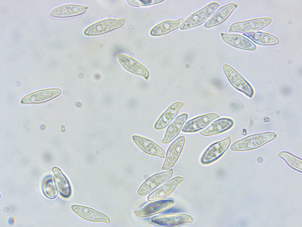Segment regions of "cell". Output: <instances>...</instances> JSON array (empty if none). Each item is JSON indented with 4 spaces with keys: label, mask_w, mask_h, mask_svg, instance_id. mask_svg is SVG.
Here are the masks:
<instances>
[{
    "label": "cell",
    "mask_w": 302,
    "mask_h": 227,
    "mask_svg": "<svg viewBox=\"0 0 302 227\" xmlns=\"http://www.w3.org/2000/svg\"><path fill=\"white\" fill-rule=\"evenodd\" d=\"M216 113L205 114L194 118L187 121L182 129L185 133H191L199 131L206 127L211 123L219 118Z\"/></svg>",
    "instance_id": "13"
},
{
    "label": "cell",
    "mask_w": 302,
    "mask_h": 227,
    "mask_svg": "<svg viewBox=\"0 0 302 227\" xmlns=\"http://www.w3.org/2000/svg\"><path fill=\"white\" fill-rule=\"evenodd\" d=\"M237 7L238 4L234 2L221 7L206 22L204 25V27L209 28L221 24L229 17Z\"/></svg>",
    "instance_id": "16"
},
{
    "label": "cell",
    "mask_w": 302,
    "mask_h": 227,
    "mask_svg": "<svg viewBox=\"0 0 302 227\" xmlns=\"http://www.w3.org/2000/svg\"><path fill=\"white\" fill-rule=\"evenodd\" d=\"M221 6L216 1L211 2L187 17L182 22L180 29L185 30L198 26L205 22Z\"/></svg>",
    "instance_id": "2"
},
{
    "label": "cell",
    "mask_w": 302,
    "mask_h": 227,
    "mask_svg": "<svg viewBox=\"0 0 302 227\" xmlns=\"http://www.w3.org/2000/svg\"><path fill=\"white\" fill-rule=\"evenodd\" d=\"M234 125V122L231 118H221L214 121L207 128L201 131L200 133L205 136L217 134L228 130Z\"/></svg>",
    "instance_id": "20"
},
{
    "label": "cell",
    "mask_w": 302,
    "mask_h": 227,
    "mask_svg": "<svg viewBox=\"0 0 302 227\" xmlns=\"http://www.w3.org/2000/svg\"><path fill=\"white\" fill-rule=\"evenodd\" d=\"M185 104L176 102L170 105L162 114L155 122L154 128L156 130L163 129L167 127L175 118L180 109Z\"/></svg>",
    "instance_id": "18"
},
{
    "label": "cell",
    "mask_w": 302,
    "mask_h": 227,
    "mask_svg": "<svg viewBox=\"0 0 302 227\" xmlns=\"http://www.w3.org/2000/svg\"><path fill=\"white\" fill-rule=\"evenodd\" d=\"M277 136L275 133L271 132L253 134L235 141L231 145L230 149L235 151L255 149L275 139Z\"/></svg>",
    "instance_id": "1"
},
{
    "label": "cell",
    "mask_w": 302,
    "mask_h": 227,
    "mask_svg": "<svg viewBox=\"0 0 302 227\" xmlns=\"http://www.w3.org/2000/svg\"><path fill=\"white\" fill-rule=\"evenodd\" d=\"M272 21V19L270 17H263L238 22L232 24L229 31L243 33L255 32L264 28Z\"/></svg>",
    "instance_id": "4"
},
{
    "label": "cell",
    "mask_w": 302,
    "mask_h": 227,
    "mask_svg": "<svg viewBox=\"0 0 302 227\" xmlns=\"http://www.w3.org/2000/svg\"><path fill=\"white\" fill-rule=\"evenodd\" d=\"M183 180L180 176H175L168 180L151 193L147 197V200L152 201L167 197L173 193Z\"/></svg>",
    "instance_id": "15"
},
{
    "label": "cell",
    "mask_w": 302,
    "mask_h": 227,
    "mask_svg": "<svg viewBox=\"0 0 302 227\" xmlns=\"http://www.w3.org/2000/svg\"><path fill=\"white\" fill-rule=\"evenodd\" d=\"M186 142L184 136H180L175 139L168 147L165 154V159L161 169H171L178 160L183 150Z\"/></svg>",
    "instance_id": "9"
},
{
    "label": "cell",
    "mask_w": 302,
    "mask_h": 227,
    "mask_svg": "<svg viewBox=\"0 0 302 227\" xmlns=\"http://www.w3.org/2000/svg\"><path fill=\"white\" fill-rule=\"evenodd\" d=\"M153 223L165 227H175L193 222L192 217L185 213L167 214L152 217L150 219Z\"/></svg>",
    "instance_id": "7"
},
{
    "label": "cell",
    "mask_w": 302,
    "mask_h": 227,
    "mask_svg": "<svg viewBox=\"0 0 302 227\" xmlns=\"http://www.w3.org/2000/svg\"><path fill=\"white\" fill-rule=\"evenodd\" d=\"M125 22V18H109L94 23L84 30V34L87 36H95L103 35L122 27Z\"/></svg>",
    "instance_id": "3"
},
{
    "label": "cell",
    "mask_w": 302,
    "mask_h": 227,
    "mask_svg": "<svg viewBox=\"0 0 302 227\" xmlns=\"http://www.w3.org/2000/svg\"><path fill=\"white\" fill-rule=\"evenodd\" d=\"M188 117V115L186 113L178 116L168 127L161 142L168 144L175 138L180 132Z\"/></svg>",
    "instance_id": "21"
},
{
    "label": "cell",
    "mask_w": 302,
    "mask_h": 227,
    "mask_svg": "<svg viewBox=\"0 0 302 227\" xmlns=\"http://www.w3.org/2000/svg\"><path fill=\"white\" fill-rule=\"evenodd\" d=\"M71 209L77 215L85 220L94 222L109 223L110 218L106 215L92 208L73 204L71 205Z\"/></svg>",
    "instance_id": "10"
},
{
    "label": "cell",
    "mask_w": 302,
    "mask_h": 227,
    "mask_svg": "<svg viewBox=\"0 0 302 227\" xmlns=\"http://www.w3.org/2000/svg\"><path fill=\"white\" fill-rule=\"evenodd\" d=\"M61 90L52 88L41 90L32 92L23 97L21 99L22 104H38L49 101L59 96Z\"/></svg>",
    "instance_id": "14"
},
{
    "label": "cell",
    "mask_w": 302,
    "mask_h": 227,
    "mask_svg": "<svg viewBox=\"0 0 302 227\" xmlns=\"http://www.w3.org/2000/svg\"><path fill=\"white\" fill-rule=\"evenodd\" d=\"M117 57L121 65L128 72L142 76L146 80L149 78L150 74L148 70L138 61L122 53L118 54Z\"/></svg>",
    "instance_id": "11"
},
{
    "label": "cell",
    "mask_w": 302,
    "mask_h": 227,
    "mask_svg": "<svg viewBox=\"0 0 302 227\" xmlns=\"http://www.w3.org/2000/svg\"><path fill=\"white\" fill-rule=\"evenodd\" d=\"M56 187L51 178H48L45 180L42 186L43 191L45 196L50 199L55 198L58 194Z\"/></svg>",
    "instance_id": "26"
},
{
    "label": "cell",
    "mask_w": 302,
    "mask_h": 227,
    "mask_svg": "<svg viewBox=\"0 0 302 227\" xmlns=\"http://www.w3.org/2000/svg\"><path fill=\"white\" fill-rule=\"evenodd\" d=\"M221 36L226 43L234 48L244 50H255L257 46L252 41L242 35L221 33Z\"/></svg>",
    "instance_id": "17"
},
{
    "label": "cell",
    "mask_w": 302,
    "mask_h": 227,
    "mask_svg": "<svg viewBox=\"0 0 302 227\" xmlns=\"http://www.w3.org/2000/svg\"><path fill=\"white\" fill-rule=\"evenodd\" d=\"M278 155L293 168L297 169L301 168V159L299 158L289 152L285 151L280 152Z\"/></svg>",
    "instance_id": "27"
},
{
    "label": "cell",
    "mask_w": 302,
    "mask_h": 227,
    "mask_svg": "<svg viewBox=\"0 0 302 227\" xmlns=\"http://www.w3.org/2000/svg\"><path fill=\"white\" fill-rule=\"evenodd\" d=\"M223 68L226 76L232 86L239 91L244 92L245 82L239 73L228 64H224Z\"/></svg>",
    "instance_id": "25"
},
{
    "label": "cell",
    "mask_w": 302,
    "mask_h": 227,
    "mask_svg": "<svg viewBox=\"0 0 302 227\" xmlns=\"http://www.w3.org/2000/svg\"><path fill=\"white\" fill-rule=\"evenodd\" d=\"M174 204V201L171 199L154 201L135 210L134 213L139 217L147 218L169 209Z\"/></svg>",
    "instance_id": "8"
},
{
    "label": "cell",
    "mask_w": 302,
    "mask_h": 227,
    "mask_svg": "<svg viewBox=\"0 0 302 227\" xmlns=\"http://www.w3.org/2000/svg\"><path fill=\"white\" fill-rule=\"evenodd\" d=\"M172 168L154 174L148 178L139 187L137 194L139 196H146L169 180L173 176Z\"/></svg>",
    "instance_id": "5"
},
{
    "label": "cell",
    "mask_w": 302,
    "mask_h": 227,
    "mask_svg": "<svg viewBox=\"0 0 302 227\" xmlns=\"http://www.w3.org/2000/svg\"><path fill=\"white\" fill-rule=\"evenodd\" d=\"M88 7L84 5L68 4L62 5L52 9L50 14L53 17L65 18L74 17L85 13L88 9Z\"/></svg>",
    "instance_id": "19"
},
{
    "label": "cell",
    "mask_w": 302,
    "mask_h": 227,
    "mask_svg": "<svg viewBox=\"0 0 302 227\" xmlns=\"http://www.w3.org/2000/svg\"><path fill=\"white\" fill-rule=\"evenodd\" d=\"M231 142L230 137L214 142L207 148L201 158V163L208 165L220 158L228 149Z\"/></svg>",
    "instance_id": "6"
},
{
    "label": "cell",
    "mask_w": 302,
    "mask_h": 227,
    "mask_svg": "<svg viewBox=\"0 0 302 227\" xmlns=\"http://www.w3.org/2000/svg\"><path fill=\"white\" fill-rule=\"evenodd\" d=\"M163 0H127L130 5L135 7L149 6L160 4L165 1Z\"/></svg>",
    "instance_id": "28"
},
{
    "label": "cell",
    "mask_w": 302,
    "mask_h": 227,
    "mask_svg": "<svg viewBox=\"0 0 302 227\" xmlns=\"http://www.w3.org/2000/svg\"><path fill=\"white\" fill-rule=\"evenodd\" d=\"M132 139L139 149L146 154L162 158H165L166 154L165 151L155 142L145 137L137 135H133Z\"/></svg>",
    "instance_id": "12"
},
{
    "label": "cell",
    "mask_w": 302,
    "mask_h": 227,
    "mask_svg": "<svg viewBox=\"0 0 302 227\" xmlns=\"http://www.w3.org/2000/svg\"><path fill=\"white\" fill-rule=\"evenodd\" d=\"M53 171L54 181L60 194L64 198L69 197L72 194V188L68 178L58 168H54Z\"/></svg>",
    "instance_id": "23"
},
{
    "label": "cell",
    "mask_w": 302,
    "mask_h": 227,
    "mask_svg": "<svg viewBox=\"0 0 302 227\" xmlns=\"http://www.w3.org/2000/svg\"><path fill=\"white\" fill-rule=\"evenodd\" d=\"M243 35L251 40L254 43L262 46H273L278 44L280 40L274 35L269 33L257 31L243 33Z\"/></svg>",
    "instance_id": "24"
},
{
    "label": "cell",
    "mask_w": 302,
    "mask_h": 227,
    "mask_svg": "<svg viewBox=\"0 0 302 227\" xmlns=\"http://www.w3.org/2000/svg\"><path fill=\"white\" fill-rule=\"evenodd\" d=\"M183 22V18L163 21L154 26L151 29L150 34L151 36L155 37L167 34L179 28Z\"/></svg>",
    "instance_id": "22"
}]
</instances>
